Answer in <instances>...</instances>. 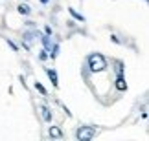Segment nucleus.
<instances>
[{"instance_id": "obj_1", "label": "nucleus", "mask_w": 149, "mask_h": 141, "mask_svg": "<svg viewBox=\"0 0 149 141\" xmlns=\"http://www.w3.org/2000/svg\"><path fill=\"white\" fill-rule=\"evenodd\" d=\"M88 68L92 70V72H103L107 68V61L103 55L100 53H92V55H88Z\"/></svg>"}, {"instance_id": "obj_2", "label": "nucleus", "mask_w": 149, "mask_h": 141, "mask_svg": "<svg viewBox=\"0 0 149 141\" xmlns=\"http://www.w3.org/2000/svg\"><path fill=\"white\" fill-rule=\"evenodd\" d=\"M76 136L79 141H90L96 136V128L94 127H81V128H77Z\"/></svg>"}, {"instance_id": "obj_3", "label": "nucleus", "mask_w": 149, "mask_h": 141, "mask_svg": "<svg viewBox=\"0 0 149 141\" xmlns=\"http://www.w3.org/2000/svg\"><path fill=\"white\" fill-rule=\"evenodd\" d=\"M116 88H118V90H122V92H123L125 88H127V83H125V79H123L122 75H118V79H116Z\"/></svg>"}, {"instance_id": "obj_4", "label": "nucleus", "mask_w": 149, "mask_h": 141, "mask_svg": "<svg viewBox=\"0 0 149 141\" xmlns=\"http://www.w3.org/2000/svg\"><path fill=\"white\" fill-rule=\"evenodd\" d=\"M46 73H48V77L52 79V83H54V86H57V84H59V83H57V73H55L54 70H46Z\"/></svg>"}, {"instance_id": "obj_5", "label": "nucleus", "mask_w": 149, "mask_h": 141, "mask_svg": "<svg viewBox=\"0 0 149 141\" xmlns=\"http://www.w3.org/2000/svg\"><path fill=\"white\" fill-rule=\"evenodd\" d=\"M50 136H52V138H61L63 132H61L57 127H52V128H50Z\"/></svg>"}, {"instance_id": "obj_6", "label": "nucleus", "mask_w": 149, "mask_h": 141, "mask_svg": "<svg viewBox=\"0 0 149 141\" xmlns=\"http://www.w3.org/2000/svg\"><path fill=\"white\" fill-rule=\"evenodd\" d=\"M41 112H42V119H44V121H50V119H52V116H50V110L46 108V106H42V108H41Z\"/></svg>"}, {"instance_id": "obj_7", "label": "nucleus", "mask_w": 149, "mask_h": 141, "mask_svg": "<svg viewBox=\"0 0 149 141\" xmlns=\"http://www.w3.org/2000/svg\"><path fill=\"white\" fill-rule=\"evenodd\" d=\"M19 13L28 15V13H30V6H28V4H20V6H19Z\"/></svg>"}, {"instance_id": "obj_8", "label": "nucleus", "mask_w": 149, "mask_h": 141, "mask_svg": "<svg viewBox=\"0 0 149 141\" xmlns=\"http://www.w3.org/2000/svg\"><path fill=\"white\" fill-rule=\"evenodd\" d=\"M42 42H44L46 52H52V41H50V37H42Z\"/></svg>"}, {"instance_id": "obj_9", "label": "nucleus", "mask_w": 149, "mask_h": 141, "mask_svg": "<svg viewBox=\"0 0 149 141\" xmlns=\"http://www.w3.org/2000/svg\"><path fill=\"white\" fill-rule=\"evenodd\" d=\"M70 13H72L74 17H76L77 20H85V19H83V15H79V13H76V11H74V9H70Z\"/></svg>"}, {"instance_id": "obj_10", "label": "nucleus", "mask_w": 149, "mask_h": 141, "mask_svg": "<svg viewBox=\"0 0 149 141\" xmlns=\"http://www.w3.org/2000/svg\"><path fill=\"white\" fill-rule=\"evenodd\" d=\"M116 72H118V75H122V72H123V68H122V63H116Z\"/></svg>"}, {"instance_id": "obj_11", "label": "nucleus", "mask_w": 149, "mask_h": 141, "mask_svg": "<svg viewBox=\"0 0 149 141\" xmlns=\"http://www.w3.org/2000/svg\"><path fill=\"white\" fill-rule=\"evenodd\" d=\"M35 88H37V90H39V92H41V94H46V90H44V88H42V86H41V84H39V83L35 84Z\"/></svg>"}, {"instance_id": "obj_12", "label": "nucleus", "mask_w": 149, "mask_h": 141, "mask_svg": "<svg viewBox=\"0 0 149 141\" xmlns=\"http://www.w3.org/2000/svg\"><path fill=\"white\" fill-rule=\"evenodd\" d=\"M41 2H42V4H46V2H48V0H41Z\"/></svg>"}]
</instances>
